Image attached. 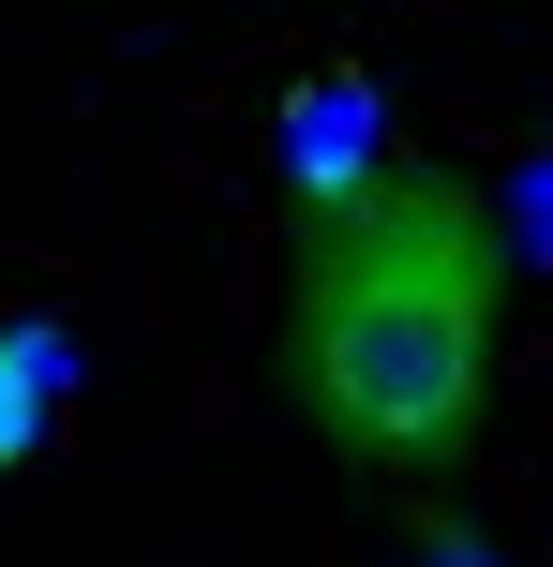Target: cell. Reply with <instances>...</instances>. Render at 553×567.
<instances>
[{
    "label": "cell",
    "mask_w": 553,
    "mask_h": 567,
    "mask_svg": "<svg viewBox=\"0 0 553 567\" xmlns=\"http://www.w3.org/2000/svg\"><path fill=\"white\" fill-rule=\"evenodd\" d=\"M494 359H509V239L479 179L389 165L359 209H315L285 239L269 389L345 478L389 493L464 478L494 433Z\"/></svg>",
    "instance_id": "cell-1"
},
{
    "label": "cell",
    "mask_w": 553,
    "mask_h": 567,
    "mask_svg": "<svg viewBox=\"0 0 553 567\" xmlns=\"http://www.w3.org/2000/svg\"><path fill=\"white\" fill-rule=\"evenodd\" d=\"M389 165H404V150H389V90L359 75V60L285 75V105H269V179H285L299 225H315V209H359Z\"/></svg>",
    "instance_id": "cell-2"
},
{
    "label": "cell",
    "mask_w": 553,
    "mask_h": 567,
    "mask_svg": "<svg viewBox=\"0 0 553 567\" xmlns=\"http://www.w3.org/2000/svg\"><path fill=\"white\" fill-rule=\"evenodd\" d=\"M60 389H75V329H60V313H0V478L45 449Z\"/></svg>",
    "instance_id": "cell-3"
},
{
    "label": "cell",
    "mask_w": 553,
    "mask_h": 567,
    "mask_svg": "<svg viewBox=\"0 0 553 567\" xmlns=\"http://www.w3.org/2000/svg\"><path fill=\"white\" fill-rule=\"evenodd\" d=\"M494 239H509V269H553V150H524L494 179Z\"/></svg>",
    "instance_id": "cell-4"
},
{
    "label": "cell",
    "mask_w": 553,
    "mask_h": 567,
    "mask_svg": "<svg viewBox=\"0 0 553 567\" xmlns=\"http://www.w3.org/2000/svg\"><path fill=\"white\" fill-rule=\"evenodd\" d=\"M404 567H509V553L479 538L464 508H434V493H404Z\"/></svg>",
    "instance_id": "cell-5"
}]
</instances>
